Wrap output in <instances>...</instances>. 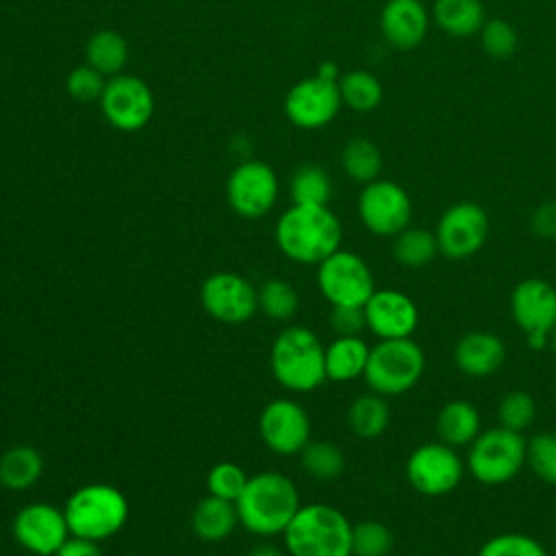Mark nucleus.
<instances>
[{
  "label": "nucleus",
  "mask_w": 556,
  "mask_h": 556,
  "mask_svg": "<svg viewBox=\"0 0 556 556\" xmlns=\"http://www.w3.org/2000/svg\"><path fill=\"white\" fill-rule=\"evenodd\" d=\"M276 245L293 263L319 265L341 248L343 228L328 206L291 204L276 222Z\"/></svg>",
  "instance_id": "nucleus-1"
},
{
  "label": "nucleus",
  "mask_w": 556,
  "mask_h": 556,
  "mask_svg": "<svg viewBox=\"0 0 556 556\" xmlns=\"http://www.w3.org/2000/svg\"><path fill=\"white\" fill-rule=\"evenodd\" d=\"M235 506L239 526L250 534L267 539L282 534L302 504L291 478L280 471H261L250 476Z\"/></svg>",
  "instance_id": "nucleus-2"
},
{
  "label": "nucleus",
  "mask_w": 556,
  "mask_h": 556,
  "mask_svg": "<svg viewBox=\"0 0 556 556\" xmlns=\"http://www.w3.org/2000/svg\"><path fill=\"white\" fill-rule=\"evenodd\" d=\"M352 521L337 506L313 502L298 508L282 532L289 556H352Z\"/></svg>",
  "instance_id": "nucleus-3"
},
{
  "label": "nucleus",
  "mask_w": 556,
  "mask_h": 556,
  "mask_svg": "<svg viewBox=\"0 0 556 556\" xmlns=\"http://www.w3.org/2000/svg\"><path fill=\"white\" fill-rule=\"evenodd\" d=\"M326 345L306 326H287L269 348V369L280 387L295 393L315 391L326 380Z\"/></svg>",
  "instance_id": "nucleus-4"
},
{
  "label": "nucleus",
  "mask_w": 556,
  "mask_h": 556,
  "mask_svg": "<svg viewBox=\"0 0 556 556\" xmlns=\"http://www.w3.org/2000/svg\"><path fill=\"white\" fill-rule=\"evenodd\" d=\"M128 510L126 495L106 482L78 486L63 506L70 534L98 543L115 536L124 528Z\"/></svg>",
  "instance_id": "nucleus-5"
},
{
  "label": "nucleus",
  "mask_w": 556,
  "mask_h": 556,
  "mask_svg": "<svg viewBox=\"0 0 556 556\" xmlns=\"http://www.w3.org/2000/svg\"><path fill=\"white\" fill-rule=\"evenodd\" d=\"M426 354L424 348L413 339H378L369 350L365 367V382L369 391L395 397L410 391L424 376Z\"/></svg>",
  "instance_id": "nucleus-6"
},
{
  "label": "nucleus",
  "mask_w": 556,
  "mask_h": 556,
  "mask_svg": "<svg viewBox=\"0 0 556 556\" xmlns=\"http://www.w3.org/2000/svg\"><path fill=\"white\" fill-rule=\"evenodd\" d=\"M526 465V439L521 432L502 428L482 430L467 454V469L471 478L486 486L510 482Z\"/></svg>",
  "instance_id": "nucleus-7"
},
{
  "label": "nucleus",
  "mask_w": 556,
  "mask_h": 556,
  "mask_svg": "<svg viewBox=\"0 0 556 556\" xmlns=\"http://www.w3.org/2000/svg\"><path fill=\"white\" fill-rule=\"evenodd\" d=\"M317 287L330 306H365L376 291L369 265L350 250L339 248L317 265Z\"/></svg>",
  "instance_id": "nucleus-8"
},
{
  "label": "nucleus",
  "mask_w": 556,
  "mask_h": 556,
  "mask_svg": "<svg viewBox=\"0 0 556 556\" xmlns=\"http://www.w3.org/2000/svg\"><path fill=\"white\" fill-rule=\"evenodd\" d=\"M463 476L465 463L460 460L456 447L445 445L443 441H426L406 458V480L426 497L452 493L460 484Z\"/></svg>",
  "instance_id": "nucleus-9"
},
{
  "label": "nucleus",
  "mask_w": 556,
  "mask_h": 556,
  "mask_svg": "<svg viewBox=\"0 0 556 556\" xmlns=\"http://www.w3.org/2000/svg\"><path fill=\"white\" fill-rule=\"evenodd\" d=\"M510 315L532 350L547 348L556 328V287L543 278L519 280L510 293Z\"/></svg>",
  "instance_id": "nucleus-10"
},
{
  "label": "nucleus",
  "mask_w": 556,
  "mask_h": 556,
  "mask_svg": "<svg viewBox=\"0 0 556 556\" xmlns=\"http://www.w3.org/2000/svg\"><path fill=\"white\" fill-rule=\"evenodd\" d=\"M486 211L469 200L456 202L443 211L434 228L439 254L450 261H465L482 250L489 239Z\"/></svg>",
  "instance_id": "nucleus-11"
},
{
  "label": "nucleus",
  "mask_w": 556,
  "mask_h": 556,
  "mask_svg": "<svg viewBox=\"0 0 556 556\" xmlns=\"http://www.w3.org/2000/svg\"><path fill=\"white\" fill-rule=\"evenodd\" d=\"M358 217L376 237H395L410 226L413 202L406 189L393 180L376 178L358 195Z\"/></svg>",
  "instance_id": "nucleus-12"
},
{
  "label": "nucleus",
  "mask_w": 556,
  "mask_h": 556,
  "mask_svg": "<svg viewBox=\"0 0 556 556\" xmlns=\"http://www.w3.org/2000/svg\"><path fill=\"white\" fill-rule=\"evenodd\" d=\"M200 304L215 321L239 326L258 311L256 287L241 274L215 271L200 287Z\"/></svg>",
  "instance_id": "nucleus-13"
},
{
  "label": "nucleus",
  "mask_w": 556,
  "mask_h": 556,
  "mask_svg": "<svg viewBox=\"0 0 556 556\" xmlns=\"http://www.w3.org/2000/svg\"><path fill=\"white\" fill-rule=\"evenodd\" d=\"M226 200L230 208L245 217L258 219L271 211L278 200V176L265 161L239 163L226 182Z\"/></svg>",
  "instance_id": "nucleus-14"
},
{
  "label": "nucleus",
  "mask_w": 556,
  "mask_h": 556,
  "mask_svg": "<svg viewBox=\"0 0 556 556\" xmlns=\"http://www.w3.org/2000/svg\"><path fill=\"white\" fill-rule=\"evenodd\" d=\"M106 122L124 132L141 130L154 113V96L146 80L130 74L111 76L100 96Z\"/></svg>",
  "instance_id": "nucleus-15"
},
{
  "label": "nucleus",
  "mask_w": 556,
  "mask_h": 556,
  "mask_svg": "<svg viewBox=\"0 0 556 556\" xmlns=\"http://www.w3.org/2000/svg\"><path fill=\"white\" fill-rule=\"evenodd\" d=\"M13 539L35 556H54L67 541L70 528L63 508L48 502H30L13 517Z\"/></svg>",
  "instance_id": "nucleus-16"
},
{
  "label": "nucleus",
  "mask_w": 556,
  "mask_h": 556,
  "mask_svg": "<svg viewBox=\"0 0 556 556\" xmlns=\"http://www.w3.org/2000/svg\"><path fill=\"white\" fill-rule=\"evenodd\" d=\"M261 441L280 456H293L311 441V417L291 397H276L258 415Z\"/></svg>",
  "instance_id": "nucleus-17"
},
{
  "label": "nucleus",
  "mask_w": 556,
  "mask_h": 556,
  "mask_svg": "<svg viewBox=\"0 0 556 556\" xmlns=\"http://www.w3.org/2000/svg\"><path fill=\"white\" fill-rule=\"evenodd\" d=\"M341 104L343 100L339 93V80L315 74L289 89L285 98V113L298 128L315 130L330 124L337 117Z\"/></svg>",
  "instance_id": "nucleus-18"
},
{
  "label": "nucleus",
  "mask_w": 556,
  "mask_h": 556,
  "mask_svg": "<svg viewBox=\"0 0 556 556\" xmlns=\"http://www.w3.org/2000/svg\"><path fill=\"white\" fill-rule=\"evenodd\" d=\"M365 326L378 339L413 337L419 326V308L410 295L397 289H376L363 306Z\"/></svg>",
  "instance_id": "nucleus-19"
},
{
  "label": "nucleus",
  "mask_w": 556,
  "mask_h": 556,
  "mask_svg": "<svg viewBox=\"0 0 556 556\" xmlns=\"http://www.w3.org/2000/svg\"><path fill=\"white\" fill-rule=\"evenodd\" d=\"M428 22L421 0H387L380 11V30L395 50L417 48L428 33Z\"/></svg>",
  "instance_id": "nucleus-20"
},
{
  "label": "nucleus",
  "mask_w": 556,
  "mask_h": 556,
  "mask_svg": "<svg viewBox=\"0 0 556 556\" xmlns=\"http://www.w3.org/2000/svg\"><path fill=\"white\" fill-rule=\"evenodd\" d=\"M506 361V345L491 330L465 332L454 345V365L469 378H489Z\"/></svg>",
  "instance_id": "nucleus-21"
},
{
  "label": "nucleus",
  "mask_w": 556,
  "mask_h": 556,
  "mask_svg": "<svg viewBox=\"0 0 556 556\" xmlns=\"http://www.w3.org/2000/svg\"><path fill=\"white\" fill-rule=\"evenodd\" d=\"M369 350L371 345H367L361 334L334 337L324 352L326 380L352 382L356 378H363L369 361Z\"/></svg>",
  "instance_id": "nucleus-22"
},
{
  "label": "nucleus",
  "mask_w": 556,
  "mask_h": 556,
  "mask_svg": "<svg viewBox=\"0 0 556 556\" xmlns=\"http://www.w3.org/2000/svg\"><path fill=\"white\" fill-rule=\"evenodd\" d=\"M482 419L476 404L467 400H450L437 413V437L445 445L465 447L471 445L473 439L482 432Z\"/></svg>",
  "instance_id": "nucleus-23"
},
{
  "label": "nucleus",
  "mask_w": 556,
  "mask_h": 556,
  "mask_svg": "<svg viewBox=\"0 0 556 556\" xmlns=\"http://www.w3.org/2000/svg\"><path fill=\"white\" fill-rule=\"evenodd\" d=\"M239 526V515L235 502L206 495L191 513V530L198 539L206 543H219L228 539Z\"/></svg>",
  "instance_id": "nucleus-24"
},
{
  "label": "nucleus",
  "mask_w": 556,
  "mask_h": 556,
  "mask_svg": "<svg viewBox=\"0 0 556 556\" xmlns=\"http://www.w3.org/2000/svg\"><path fill=\"white\" fill-rule=\"evenodd\" d=\"M432 17L445 35L456 39L478 35L486 22L482 0H434Z\"/></svg>",
  "instance_id": "nucleus-25"
},
{
  "label": "nucleus",
  "mask_w": 556,
  "mask_h": 556,
  "mask_svg": "<svg viewBox=\"0 0 556 556\" xmlns=\"http://www.w3.org/2000/svg\"><path fill=\"white\" fill-rule=\"evenodd\" d=\"M43 456L33 445H13L0 456V484L9 491H26L39 482Z\"/></svg>",
  "instance_id": "nucleus-26"
},
{
  "label": "nucleus",
  "mask_w": 556,
  "mask_h": 556,
  "mask_svg": "<svg viewBox=\"0 0 556 556\" xmlns=\"http://www.w3.org/2000/svg\"><path fill=\"white\" fill-rule=\"evenodd\" d=\"M391 421L389 402L384 395L374 391L356 395L348 406V426L361 439L380 437Z\"/></svg>",
  "instance_id": "nucleus-27"
},
{
  "label": "nucleus",
  "mask_w": 556,
  "mask_h": 556,
  "mask_svg": "<svg viewBox=\"0 0 556 556\" xmlns=\"http://www.w3.org/2000/svg\"><path fill=\"white\" fill-rule=\"evenodd\" d=\"M85 56L87 65L98 70L102 76H117L128 63V43L117 30L104 28L89 37Z\"/></svg>",
  "instance_id": "nucleus-28"
},
{
  "label": "nucleus",
  "mask_w": 556,
  "mask_h": 556,
  "mask_svg": "<svg viewBox=\"0 0 556 556\" xmlns=\"http://www.w3.org/2000/svg\"><path fill=\"white\" fill-rule=\"evenodd\" d=\"M391 254L395 263L410 269H419L434 261V256L439 254V243L432 230L421 226H406L402 232L393 237Z\"/></svg>",
  "instance_id": "nucleus-29"
},
{
  "label": "nucleus",
  "mask_w": 556,
  "mask_h": 556,
  "mask_svg": "<svg viewBox=\"0 0 556 556\" xmlns=\"http://www.w3.org/2000/svg\"><path fill=\"white\" fill-rule=\"evenodd\" d=\"M341 167L348 178L367 185L380 176L382 152L374 141L365 137H354L341 150Z\"/></svg>",
  "instance_id": "nucleus-30"
},
{
  "label": "nucleus",
  "mask_w": 556,
  "mask_h": 556,
  "mask_svg": "<svg viewBox=\"0 0 556 556\" xmlns=\"http://www.w3.org/2000/svg\"><path fill=\"white\" fill-rule=\"evenodd\" d=\"M302 469L321 482L339 478L345 469V456L339 445L326 439H311L304 450L298 454Z\"/></svg>",
  "instance_id": "nucleus-31"
},
{
  "label": "nucleus",
  "mask_w": 556,
  "mask_h": 556,
  "mask_svg": "<svg viewBox=\"0 0 556 556\" xmlns=\"http://www.w3.org/2000/svg\"><path fill=\"white\" fill-rule=\"evenodd\" d=\"M289 193L293 204L328 206L332 198V180L319 165H300L291 176Z\"/></svg>",
  "instance_id": "nucleus-32"
},
{
  "label": "nucleus",
  "mask_w": 556,
  "mask_h": 556,
  "mask_svg": "<svg viewBox=\"0 0 556 556\" xmlns=\"http://www.w3.org/2000/svg\"><path fill=\"white\" fill-rule=\"evenodd\" d=\"M339 93L343 104L352 111L367 113L382 102V83L367 70H352L339 78Z\"/></svg>",
  "instance_id": "nucleus-33"
},
{
  "label": "nucleus",
  "mask_w": 556,
  "mask_h": 556,
  "mask_svg": "<svg viewBox=\"0 0 556 556\" xmlns=\"http://www.w3.org/2000/svg\"><path fill=\"white\" fill-rule=\"evenodd\" d=\"M258 311L274 321H289L300 306V295L289 280L269 278L256 287Z\"/></svg>",
  "instance_id": "nucleus-34"
},
{
  "label": "nucleus",
  "mask_w": 556,
  "mask_h": 556,
  "mask_svg": "<svg viewBox=\"0 0 556 556\" xmlns=\"http://www.w3.org/2000/svg\"><path fill=\"white\" fill-rule=\"evenodd\" d=\"M393 532L387 523L365 519L352 526V556H389Z\"/></svg>",
  "instance_id": "nucleus-35"
},
{
  "label": "nucleus",
  "mask_w": 556,
  "mask_h": 556,
  "mask_svg": "<svg viewBox=\"0 0 556 556\" xmlns=\"http://www.w3.org/2000/svg\"><path fill=\"white\" fill-rule=\"evenodd\" d=\"M536 419V402L528 391L513 389L497 402V424L502 428L523 432Z\"/></svg>",
  "instance_id": "nucleus-36"
},
{
  "label": "nucleus",
  "mask_w": 556,
  "mask_h": 556,
  "mask_svg": "<svg viewBox=\"0 0 556 556\" xmlns=\"http://www.w3.org/2000/svg\"><path fill=\"white\" fill-rule=\"evenodd\" d=\"M526 465L545 484H556V432H536L526 441Z\"/></svg>",
  "instance_id": "nucleus-37"
},
{
  "label": "nucleus",
  "mask_w": 556,
  "mask_h": 556,
  "mask_svg": "<svg viewBox=\"0 0 556 556\" xmlns=\"http://www.w3.org/2000/svg\"><path fill=\"white\" fill-rule=\"evenodd\" d=\"M476 556H547V549L530 534L502 532L486 539Z\"/></svg>",
  "instance_id": "nucleus-38"
},
{
  "label": "nucleus",
  "mask_w": 556,
  "mask_h": 556,
  "mask_svg": "<svg viewBox=\"0 0 556 556\" xmlns=\"http://www.w3.org/2000/svg\"><path fill=\"white\" fill-rule=\"evenodd\" d=\"M248 480H250V476L237 463L222 460L208 469L206 491H208V495H215V497H222L228 502H237L239 495L243 493Z\"/></svg>",
  "instance_id": "nucleus-39"
},
{
  "label": "nucleus",
  "mask_w": 556,
  "mask_h": 556,
  "mask_svg": "<svg viewBox=\"0 0 556 556\" xmlns=\"http://www.w3.org/2000/svg\"><path fill=\"white\" fill-rule=\"evenodd\" d=\"M480 46L491 59H508L515 54L519 35L515 26L502 17H491L480 28Z\"/></svg>",
  "instance_id": "nucleus-40"
},
{
  "label": "nucleus",
  "mask_w": 556,
  "mask_h": 556,
  "mask_svg": "<svg viewBox=\"0 0 556 556\" xmlns=\"http://www.w3.org/2000/svg\"><path fill=\"white\" fill-rule=\"evenodd\" d=\"M104 78L98 70H93L91 65H80L74 67L65 80L67 93L78 100V102H93L100 100L102 91H104Z\"/></svg>",
  "instance_id": "nucleus-41"
},
{
  "label": "nucleus",
  "mask_w": 556,
  "mask_h": 556,
  "mask_svg": "<svg viewBox=\"0 0 556 556\" xmlns=\"http://www.w3.org/2000/svg\"><path fill=\"white\" fill-rule=\"evenodd\" d=\"M330 328L337 337L361 334L365 326V313L361 306H330Z\"/></svg>",
  "instance_id": "nucleus-42"
},
{
  "label": "nucleus",
  "mask_w": 556,
  "mask_h": 556,
  "mask_svg": "<svg viewBox=\"0 0 556 556\" xmlns=\"http://www.w3.org/2000/svg\"><path fill=\"white\" fill-rule=\"evenodd\" d=\"M530 228L541 239H556V202L539 204L530 215Z\"/></svg>",
  "instance_id": "nucleus-43"
},
{
  "label": "nucleus",
  "mask_w": 556,
  "mask_h": 556,
  "mask_svg": "<svg viewBox=\"0 0 556 556\" xmlns=\"http://www.w3.org/2000/svg\"><path fill=\"white\" fill-rule=\"evenodd\" d=\"M54 556H102V549L98 541L70 534Z\"/></svg>",
  "instance_id": "nucleus-44"
},
{
  "label": "nucleus",
  "mask_w": 556,
  "mask_h": 556,
  "mask_svg": "<svg viewBox=\"0 0 556 556\" xmlns=\"http://www.w3.org/2000/svg\"><path fill=\"white\" fill-rule=\"evenodd\" d=\"M245 556H289V554H287V549H282L274 543H258Z\"/></svg>",
  "instance_id": "nucleus-45"
},
{
  "label": "nucleus",
  "mask_w": 556,
  "mask_h": 556,
  "mask_svg": "<svg viewBox=\"0 0 556 556\" xmlns=\"http://www.w3.org/2000/svg\"><path fill=\"white\" fill-rule=\"evenodd\" d=\"M549 348L556 352V328H554L552 334H549Z\"/></svg>",
  "instance_id": "nucleus-46"
}]
</instances>
